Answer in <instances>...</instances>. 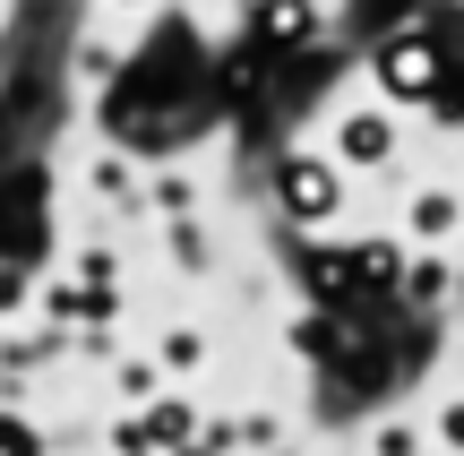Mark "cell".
I'll list each match as a JSON object with an SVG mask.
<instances>
[{
  "mask_svg": "<svg viewBox=\"0 0 464 456\" xmlns=\"http://www.w3.org/2000/svg\"><path fill=\"white\" fill-rule=\"evenodd\" d=\"M448 44H439L430 17H404V26L370 34V86H379L387 112H421V103H448Z\"/></svg>",
  "mask_w": 464,
  "mask_h": 456,
  "instance_id": "6da1fadb",
  "label": "cell"
},
{
  "mask_svg": "<svg viewBox=\"0 0 464 456\" xmlns=\"http://www.w3.org/2000/svg\"><path fill=\"white\" fill-rule=\"evenodd\" d=\"M266 199H276V216L293 224V233H327L353 207V172L335 164L327 147H284L276 172H266Z\"/></svg>",
  "mask_w": 464,
  "mask_h": 456,
  "instance_id": "7a4b0ae2",
  "label": "cell"
},
{
  "mask_svg": "<svg viewBox=\"0 0 464 456\" xmlns=\"http://www.w3.org/2000/svg\"><path fill=\"white\" fill-rule=\"evenodd\" d=\"M327 155H335L344 172H396V155H404L396 112H387V103H344L335 130H327Z\"/></svg>",
  "mask_w": 464,
  "mask_h": 456,
  "instance_id": "3957f363",
  "label": "cell"
},
{
  "mask_svg": "<svg viewBox=\"0 0 464 456\" xmlns=\"http://www.w3.org/2000/svg\"><path fill=\"white\" fill-rule=\"evenodd\" d=\"M130 422H138V440H147L155 456H172V448H189V440L207 431V405H198L189 388H172V379H164L147 405H130Z\"/></svg>",
  "mask_w": 464,
  "mask_h": 456,
  "instance_id": "277c9868",
  "label": "cell"
},
{
  "mask_svg": "<svg viewBox=\"0 0 464 456\" xmlns=\"http://www.w3.org/2000/svg\"><path fill=\"white\" fill-rule=\"evenodd\" d=\"M456 233H464V199H456V181H421L413 199H404V241H413V250H448Z\"/></svg>",
  "mask_w": 464,
  "mask_h": 456,
  "instance_id": "5b68a950",
  "label": "cell"
},
{
  "mask_svg": "<svg viewBox=\"0 0 464 456\" xmlns=\"http://www.w3.org/2000/svg\"><path fill=\"white\" fill-rule=\"evenodd\" d=\"M448 293H456V258L448 250H404L387 302H404V310H448Z\"/></svg>",
  "mask_w": 464,
  "mask_h": 456,
  "instance_id": "8992f818",
  "label": "cell"
},
{
  "mask_svg": "<svg viewBox=\"0 0 464 456\" xmlns=\"http://www.w3.org/2000/svg\"><path fill=\"white\" fill-rule=\"evenodd\" d=\"M284 344H293V362H301V371H335V362L353 354L344 310H301V319L284 327Z\"/></svg>",
  "mask_w": 464,
  "mask_h": 456,
  "instance_id": "52a82bcc",
  "label": "cell"
},
{
  "mask_svg": "<svg viewBox=\"0 0 464 456\" xmlns=\"http://www.w3.org/2000/svg\"><path fill=\"white\" fill-rule=\"evenodd\" d=\"M147 354H155V371H164L172 388H189V379L216 362V336H207L198 319H172V327H155V344H147Z\"/></svg>",
  "mask_w": 464,
  "mask_h": 456,
  "instance_id": "ba28073f",
  "label": "cell"
},
{
  "mask_svg": "<svg viewBox=\"0 0 464 456\" xmlns=\"http://www.w3.org/2000/svg\"><path fill=\"white\" fill-rule=\"evenodd\" d=\"M86 189H95L103 207H121V216H138V189H147V181H138L130 155H95V164H86Z\"/></svg>",
  "mask_w": 464,
  "mask_h": 456,
  "instance_id": "9c48e42d",
  "label": "cell"
},
{
  "mask_svg": "<svg viewBox=\"0 0 464 456\" xmlns=\"http://www.w3.org/2000/svg\"><path fill=\"white\" fill-rule=\"evenodd\" d=\"M421 448H430V431H421L413 413H379L370 440H362V456H421Z\"/></svg>",
  "mask_w": 464,
  "mask_h": 456,
  "instance_id": "30bf717a",
  "label": "cell"
},
{
  "mask_svg": "<svg viewBox=\"0 0 464 456\" xmlns=\"http://www.w3.org/2000/svg\"><path fill=\"white\" fill-rule=\"evenodd\" d=\"M224 431H232V456H266V448H284V413H276V405L241 413V422L224 413Z\"/></svg>",
  "mask_w": 464,
  "mask_h": 456,
  "instance_id": "8fae6325",
  "label": "cell"
},
{
  "mask_svg": "<svg viewBox=\"0 0 464 456\" xmlns=\"http://www.w3.org/2000/svg\"><path fill=\"white\" fill-rule=\"evenodd\" d=\"M103 371H112L121 405H147V396L164 388V371H155V354H112V362H103Z\"/></svg>",
  "mask_w": 464,
  "mask_h": 456,
  "instance_id": "7c38bea8",
  "label": "cell"
},
{
  "mask_svg": "<svg viewBox=\"0 0 464 456\" xmlns=\"http://www.w3.org/2000/svg\"><path fill=\"white\" fill-rule=\"evenodd\" d=\"M0 456H52V431L34 422V413L0 405Z\"/></svg>",
  "mask_w": 464,
  "mask_h": 456,
  "instance_id": "4fadbf2b",
  "label": "cell"
},
{
  "mask_svg": "<svg viewBox=\"0 0 464 456\" xmlns=\"http://www.w3.org/2000/svg\"><path fill=\"white\" fill-rule=\"evenodd\" d=\"M421 431H430V448H439V456H464V396H439Z\"/></svg>",
  "mask_w": 464,
  "mask_h": 456,
  "instance_id": "5bb4252c",
  "label": "cell"
},
{
  "mask_svg": "<svg viewBox=\"0 0 464 456\" xmlns=\"http://www.w3.org/2000/svg\"><path fill=\"white\" fill-rule=\"evenodd\" d=\"M17 310H34V267L0 258V319H17Z\"/></svg>",
  "mask_w": 464,
  "mask_h": 456,
  "instance_id": "9a60e30c",
  "label": "cell"
},
{
  "mask_svg": "<svg viewBox=\"0 0 464 456\" xmlns=\"http://www.w3.org/2000/svg\"><path fill=\"white\" fill-rule=\"evenodd\" d=\"M44 310H52V319H78V285H69V276H52V285H44Z\"/></svg>",
  "mask_w": 464,
  "mask_h": 456,
  "instance_id": "2e32d148",
  "label": "cell"
},
{
  "mask_svg": "<svg viewBox=\"0 0 464 456\" xmlns=\"http://www.w3.org/2000/svg\"><path fill=\"white\" fill-rule=\"evenodd\" d=\"M112 9H155V0H112Z\"/></svg>",
  "mask_w": 464,
  "mask_h": 456,
  "instance_id": "e0dca14e",
  "label": "cell"
},
{
  "mask_svg": "<svg viewBox=\"0 0 464 456\" xmlns=\"http://www.w3.org/2000/svg\"><path fill=\"white\" fill-rule=\"evenodd\" d=\"M456 199H464V181H456Z\"/></svg>",
  "mask_w": 464,
  "mask_h": 456,
  "instance_id": "ac0fdd59",
  "label": "cell"
}]
</instances>
